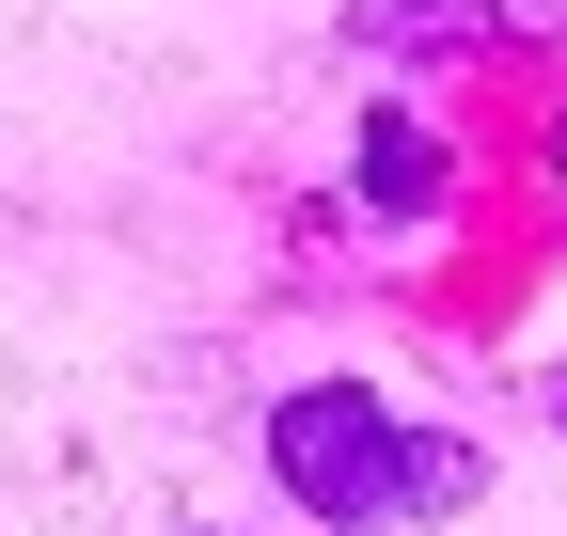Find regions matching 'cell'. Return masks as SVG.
I'll list each match as a JSON object with an SVG mask.
<instances>
[{
    "mask_svg": "<svg viewBox=\"0 0 567 536\" xmlns=\"http://www.w3.org/2000/svg\"><path fill=\"white\" fill-rule=\"evenodd\" d=\"M379 32H410V48H505L488 0H379Z\"/></svg>",
    "mask_w": 567,
    "mask_h": 536,
    "instance_id": "3957f363",
    "label": "cell"
},
{
    "mask_svg": "<svg viewBox=\"0 0 567 536\" xmlns=\"http://www.w3.org/2000/svg\"><path fill=\"white\" fill-rule=\"evenodd\" d=\"M363 189H379L394 221H410V206H442V143H425L410 111H379V126H363Z\"/></svg>",
    "mask_w": 567,
    "mask_h": 536,
    "instance_id": "7a4b0ae2",
    "label": "cell"
},
{
    "mask_svg": "<svg viewBox=\"0 0 567 536\" xmlns=\"http://www.w3.org/2000/svg\"><path fill=\"white\" fill-rule=\"evenodd\" d=\"M551 174H567V126H551Z\"/></svg>",
    "mask_w": 567,
    "mask_h": 536,
    "instance_id": "277c9868",
    "label": "cell"
},
{
    "mask_svg": "<svg viewBox=\"0 0 567 536\" xmlns=\"http://www.w3.org/2000/svg\"><path fill=\"white\" fill-rule=\"evenodd\" d=\"M268 457H284V489H300L316 520H394V505H425V426H394L379 394H347V379L284 394V411H268Z\"/></svg>",
    "mask_w": 567,
    "mask_h": 536,
    "instance_id": "6da1fadb",
    "label": "cell"
}]
</instances>
